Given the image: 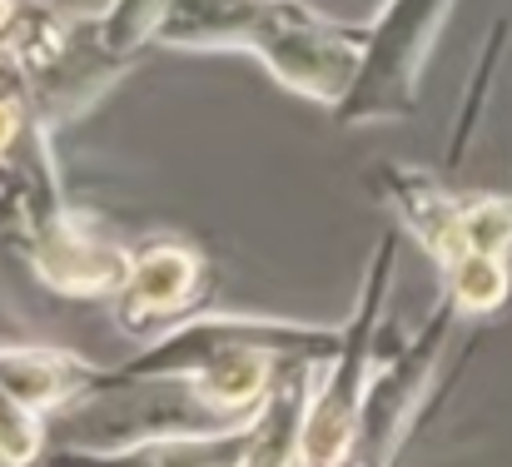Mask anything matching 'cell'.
Wrapping results in <instances>:
<instances>
[{
  "mask_svg": "<svg viewBox=\"0 0 512 467\" xmlns=\"http://www.w3.org/2000/svg\"><path fill=\"white\" fill-rule=\"evenodd\" d=\"M339 353V328L269 318V313H184L155 333L130 363L110 368L115 393L145 383H184L194 403L214 418H249L274 388L284 363H329Z\"/></svg>",
  "mask_w": 512,
  "mask_h": 467,
  "instance_id": "6da1fadb",
  "label": "cell"
},
{
  "mask_svg": "<svg viewBox=\"0 0 512 467\" xmlns=\"http://www.w3.org/2000/svg\"><path fill=\"white\" fill-rule=\"evenodd\" d=\"M155 45L249 55L274 75V85L329 110H339L363 60V30L329 20L309 0H174Z\"/></svg>",
  "mask_w": 512,
  "mask_h": 467,
  "instance_id": "7a4b0ae2",
  "label": "cell"
},
{
  "mask_svg": "<svg viewBox=\"0 0 512 467\" xmlns=\"http://www.w3.org/2000/svg\"><path fill=\"white\" fill-rule=\"evenodd\" d=\"M5 40L15 50L30 110L50 135L90 115L135 70V60H120L100 45L95 15L65 10L55 0H20Z\"/></svg>",
  "mask_w": 512,
  "mask_h": 467,
  "instance_id": "3957f363",
  "label": "cell"
},
{
  "mask_svg": "<svg viewBox=\"0 0 512 467\" xmlns=\"http://www.w3.org/2000/svg\"><path fill=\"white\" fill-rule=\"evenodd\" d=\"M393 274H398V234H383L363 264L358 299L339 328V353L314 378L304 467H339L358 433V418H363V403H368V388L378 373V328H383V309L393 294Z\"/></svg>",
  "mask_w": 512,
  "mask_h": 467,
  "instance_id": "277c9868",
  "label": "cell"
},
{
  "mask_svg": "<svg viewBox=\"0 0 512 467\" xmlns=\"http://www.w3.org/2000/svg\"><path fill=\"white\" fill-rule=\"evenodd\" d=\"M458 0H383L378 20L363 30L358 75L339 100L334 120L343 130L363 125H398L423 100V75L443 25L453 20Z\"/></svg>",
  "mask_w": 512,
  "mask_h": 467,
  "instance_id": "5b68a950",
  "label": "cell"
},
{
  "mask_svg": "<svg viewBox=\"0 0 512 467\" xmlns=\"http://www.w3.org/2000/svg\"><path fill=\"white\" fill-rule=\"evenodd\" d=\"M15 249L25 259V269L65 299H115L125 274H130V254L135 244H120L115 234H105L85 209H75L65 199V189L45 194L25 229L15 234Z\"/></svg>",
  "mask_w": 512,
  "mask_h": 467,
  "instance_id": "8992f818",
  "label": "cell"
},
{
  "mask_svg": "<svg viewBox=\"0 0 512 467\" xmlns=\"http://www.w3.org/2000/svg\"><path fill=\"white\" fill-rule=\"evenodd\" d=\"M453 304L443 299L433 318L388 358H378V373H373V388H368V403H363V418H358V433L348 443L339 467H398L413 428H418V413L428 403V383L438 373V358L448 348V328H453Z\"/></svg>",
  "mask_w": 512,
  "mask_h": 467,
  "instance_id": "52a82bcc",
  "label": "cell"
},
{
  "mask_svg": "<svg viewBox=\"0 0 512 467\" xmlns=\"http://www.w3.org/2000/svg\"><path fill=\"white\" fill-rule=\"evenodd\" d=\"M204 284H209L204 254L189 239L155 234V239L135 244L130 274H125L120 294L110 299L115 328L120 333H135V338H155V333L170 328L174 318H184V313L199 304Z\"/></svg>",
  "mask_w": 512,
  "mask_h": 467,
  "instance_id": "ba28073f",
  "label": "cell"
},
{
  "mask_svg": "<svg viewBox=\"0 0 512 467\" xmlns=\"http://www.w3.org/2000/svg\"><path fill=\"white\" fill-rule=\"evenodd\" d=\"M373 189L393 209L398 229L438 269H448L453 259L468 254V239H463V194H453L443 174L418 169V164H398V159H378Z\"/></svg>",
  "mask_w": 512,
  "mask_h": 467,
  "instance_id": "9c48e42d",
  "label": "cell"
},
{
  "mask_svg": "<svg viewBox=\"0 0 512 467\" xmlns=\"http://www.w3.org/2000/svg\"><path fill=\"white\" fill-rule=\"evenodd\" d=\"M0 383L40 418L65 413V408H85V403H100L115 393L105 363H90V358H80L70 348H50V343L0 348Z\"/></svg>",
  "mask_w": 512,
  "mask_h": 467,
  "instance_id": "30bf717a",
  "label": "cell"
},
{
  "mask_svg": "<svg viewBox=\"0 0 512 467\" xmlns=\"http://www.w3.org/2000/svg\"><path fill=\"white\" fill-rule=\"evenodd\" d=\"M249 453V418L229 428H204V433H155L135 443H110V448H50L40 467H244Z\"/></svg>",
  "mask_w": 512,
  "mask_h": 467,
  "instance_id": "8fae6325",
  "label": "cell"
},
{
  "mask_svg": "<svg viewBox=\"0 0 512 467\" xmlns=\"http://www.w3.org/2000/svg\"><path fill=\"white\" fill-rule=\"evenodd\" d=\"M319 363H284L264 403L249 413V453L244 467H304V428L314 403Z\"/></svg>",
  "mask_w": 512,
  "mask_h": 467,
  "instance_id": "7c38bea8",
  "label": "cell"
},
{
  "mask_svg": "<svg viewBox=\"0 0 512 467\" xmlns=\"http://www.w3.org/2000/svg\"><path fill=\"white\" fill-rule=\"evenodd\" d=\"M438 274H443V299L453 304L458 318H493L512 294V274H508V259L503 254L468 249L463 259H453Z\"/></svg>",
  "mask_w": 512,
  "mask_h": 467,
  "instance_id": "4fadbf2b",
  "label": "cell"
},
{
  "mask_svg": "<svg viewBox=\"0 0 512 467\" xmlns=\"http://www.w3.org/2000/svg\"><path fill=\"white\" fill-rule=\"evenodd\" d=\"M174 0H105L95 15L100 45L120 60H140L145 45L160 40V25L170 20Z\"/></svg>",
  "mask_w": 512,
  "mask_h": 467,
  "instance_id": "5bb4252c",
  "label": "cell"
},
{
  "mask_svg": "<svg viewBox=\"0 0 512 467\" xmlns=\"http://www.w3.org/2000/svg\"><path fill=\"white\" fill-rule=\"evenodd\" d=\"M50 453L45 418L0 383V467H40Z\"/></svg>",
  "mask_w": 512,
  "mask_h": 467,
  "instance_id": "9a60e30c",
  "label": "cell"
},
{
  "mask_svg": "<svg viewBox=\"0 0 512 467\" xmlns=\"http://www.w3.org/2000/svg\"><path fill=\"white\" fill-rule=\"evenodd\" d=\"M488 50L478 55V70L468 75V95H463V110H458V125H453V140H448V169H458V159L468 155L473 135H478V115H483V100L493 90V70L503 60V45H508V20L493 25V35L483 40Z\"/></svg>",
  "mask_w": 512,
  "mask_h": 467,
  "instance_id": "2e32d148",
  "label": "cell"
},
{
  "mask_svg": "<svg viewBox=\"0 0 512 467\" xmlns=\"http://www.w3.org/2000/svg\"><path fill=\"white\" fill-rule=\"evenodd\" d=\"M463 239L478 254H512V194H463Z\"/></svg>",
  "mask_w": 512,
  "mask_h": 467,
  "instance_id": "e0dca14e",
  "label": "cell"
},
{
  "mask_svg": "<svg viewBox=\"0 0 512 467\" xmlns=\"http://www.w3.org/2000/svg\"><path fill=\"white\" fill-rule=\"evenodd\" d=\"M50 130H40L25 90H0V159H25L50 150Z\"/></svg>",
  "mask_w": 512,
  "mask_h": 467,
  "instance_id": "ac0fdd59",
  "label": "cell"
}]
</instances>
